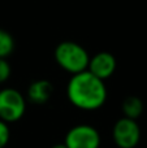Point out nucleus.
Returning <instances> with one entry per match:
<instances>
[{"mask_svg": "<svg viewBox=\"0 0 147 148\" xmlns=\"http://www.w3.org/2000/svg\"><path fill=\"white\" fill-rule=\"evenodd\" d=\"M10 77V65L7 59H0V83H4Z\"/></svg>", "mask_w": 147, "mask_h": 148, "instance_id": "obj_11", "label": "nucleus"}, {"mask_svg": "<svg viewBox=\"0 0 147 148\" xmlns=\"http://www.w3.org/2000/svg\"><path fill=\"white\" fill-rule=\"evenodd\" d=\"M112 138L119 148H135L141 140V129L137 120L120 118L113 125Z\"/></svg>", "mask_w": 147, "mask_h": 148, "instance_id": "obj_4", "label": "nucleus"}, {"mask_svg": "<svg viewBox=\"0 0 147 148\" xmlns=\"http://www.w3.org/2000/svg\"><path fill=\"white\" fill-rule=\"evenodd\" d=\"M10 139V130L7 122L0 120V148H4Z\"/></svg>", "mask_w": 147, "mask_h": 148, "instance_id": "obj_10", "label": "nucleus"}, {"mask_svg": "<svg viewBox=\"0 0 147 148\" xmlns=\"http://www.w3.org/2000/svg\"><path fill=\"white\" fill-rule=\"evenodd\" d=\"M54 87L52 83L47 79H38L30 83L27 88V99L33 104L43 105L51 99Z\"/></svg>", "mask_w": 147, "mask_h": 148, "instance_id": "obj_7", "label": "nucleus"}, {"mask_svg": "<svg viewBox=\"0 0 147 148\" xmlns=\"http://www.w3.org/2000/svg\"><path fill=\"white\" fill-rule=\"evenodd\" d=\"M121 110L124 117L130 118V120H138L143 113V103L137 96H128L122 101Z\"/></svg>", "mask_w": 147, "mask_h": 148, "instance_id": "obj_8", "label": "nucleus"}, {"mask_svg": "<svg viewBox=\"0 0 147 148\" xmlns=\"http://www.w3.org/2000/svg\"><path fill=\"white\" fill-rule=\"evenodd\" d=\"M64 143L68 148H99L100 135L91 125H77L67 133Z\"/></svg>", "mask_w": 147, "mask_h": 148, "instance_id": "obj_5", "label": "nucleus"}, {"mask_svg": "<svg viewBox=\"0 0 147 148\" xmlns=\"http://www.w3.org/2000/svg\"><path fill=\"white\" fill-rule=\"evenodd\" d=\"M116 66L117 61L113 55L109 52H99L95 56L90 57L87 70L94 74L96 78L104 81L112 77V74L116 70Z\"/></svg>", "mask_w": 147, "mask_h": 148, "instance_id": "obj_6", "label": "nucleus"}, {"mask_svg": "<svg viewBox=\"0 0 147 148\" xmlns=\"http://www.w3.org/2000/svg\"><path fill=\"white\" fill-rule=\"evenodd\" d=\"M51 148H68V147L65 146V143H57V144H55V146H52Z\"/></svg>", "mask_w": 147, "mask_h": 148, "instance_id": "obj_12", "label": "nucleus"}, {"mask_svg": "<svg viewBox=\"0 0 147 148\" xmlns=\"http://www.w3.org/2000/svg\"><path fill=\"white\" fill-rule=\"evenodd\" d=\"M54 56L57 65L70 74H77L87 70L90 56L87 51L76 42L65 40L59 43L55 48Z\"/></svg>", "mask_w": 147, "mask_h": 148, "instance_id": "obj_2", "label": "nucleus"}, {"mask_svg": "<svg viewBox=\"0 0 147 148\" xmlns=\"http://www.w3.org/2000/svg\"><path fill=\"white\" fill-rule=\"evenodd\" d=\"M14 51V38L4 29H0V59H7Z\"/></svg>", "mask_w": 147, "mask_h": 148, "instance_id": "obj_9", "label": "nucleus"}, {"mask_svg": "<svg viewBox=\"0 0 147 148\" xmlns=\"http://www.w3.org/2000/svg\"><path fill=\"white\" fill-rule=\"evenodd\" d=\"M26 101L20 91L16 88L0 90V120L4 122H16L25 114Z\"/></svg>", "mask_w": 147, "mask_h": 148, "instance_id": "obj_3", "label": "nucleus"}, {"mask_svg": "<svg viewBox=\"0 0 147 148\" xmlns=\"http://www.w3.org/2000/svg\"><path fill=\"white\" fill-rule=\"evenodd\" d=\"M67 95L76 108L82 110H96L107 100L104 81L96 78L89 70L73 74L68 82Z\"/></svg>", "mask_w": 147, "mask_h": 148, "instance_id": "obj_1", "label": "nucleus"}]
</instances>
